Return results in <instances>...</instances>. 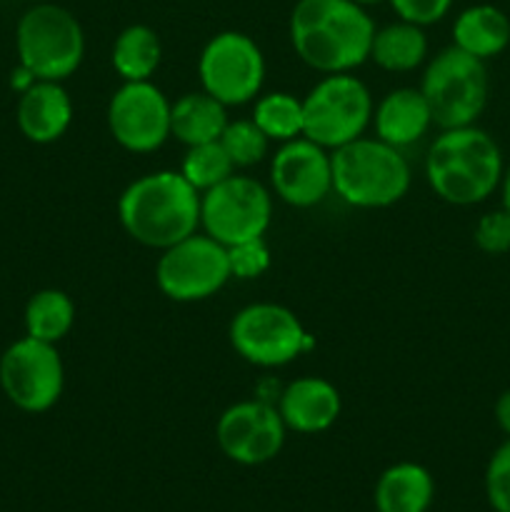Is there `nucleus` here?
Here are the masks:
<instances>
[{
	"label": "nucleus",
	"instance_id": "aec40b11",
	"mask_svg": "<svg viewBox=\"0 0 510 512\" xmlns=\"http://www.w3.org/2000/svg\"><path fill=\"white\" fill-rule=\"evenodd\" d=\"M228 123V105L215 100L205 90L183 93L170 103V138L183 143L185 148L220 140Z\"/></svg>",
	"mask_w": 510,
	"mask_h": 512
},
{
	"label": "nucleus",
	"instance_id": "4468645a",
	"mask_svg": "<svg viewBox=\"0 0 510 512\" xmlns=\"http://www.w3.org/2000/svg\"><path fill=\"white\" fill-rule=\"evenodd\" d=\"M285 433L288 428L278 408L258 398L228 405L215 423L220 453L238 465H265L278 458Z\"/></svg>",
	"mask_w": 510,
	"mask_h": 512
},
{
	"label": "nucleus",
	"instance_id": "1a4fd4ad",
	"mask_svg": "<svg viewBox=\"0 0 510 512\" xmlns=\"http://www.w3.org/2000/svg\"><path fill=\"white\" fill-rule=\"evenodd\" d=\"M273 223V193L250 175L233 173L200 193V228L220 245L265 238Z\"/></svg>",
	"mask_w": 510,
	"mask_h": 512
},
{
	"label": "nucleus",
	"instance_id": "ddd939ff",
	"mask_svg": "<svg viewBox=\"0 0 510 512\" xmlns=\"http://www.w3.org/2000/svg\"><path fill=\"white\" fill-rule=\"evenodd\" d=\"M170 103L153 80L123 83L110 95L105 123L123 150L155 153L170 138Z\"/></svg>",
	"mask_w": 510,
	"mask_h": 512
},
{
	"label": "nucleus",
	"instance_id": "0eeeda50",
	"mask_svg": "<svg viewBox=\"0 0 510 512\" xmlns=\"http://www.w3.org/2000/svg\"><path fill=\"white\" fill-rule=\"evenodd\" d=\"M373 110V95L358 75H323L303 98V135L335 150L365 135L373 123Z\"/></svg>",
	"mask_w": 510,
	"mask_h": 512
},
{
	"label": "nucleus",
	"instance_id": "5701e85b",
	"mask_svg": "<svg viewBox=\"0 0 510 512\" xmlns=\"http://www.w3.org/2000/svg\"><path fill=\"white\" fill-rule=\"evenodd\" d=\"M163 63V43L150 25L133 23L123 28L110 50V65L123 83L150 80Z\"/></svg>",
	"mask_w": 510,
	"mask_h": 512
},
{
	"label": "nucleus",
	"instance_id": "a211bd4d",
	"mask_svg": "<svg viewBox=\"0 0 510 512\" xmlns=\"http://www.w3.org/2000/svg\"><path fill=\"white\" fill-rule=\"evenodd\" d=\"M370 125L375 138L403 150L423 140L435 123L420 88H395L375 103Z\"/></svg>",
	"mask_w": 510,
	"mask_h": 512
},
{
	"label": "nucleus",
	"instance_id": "412c9836",
	"mask_svg": "<svg viewBox=\"0 0 510 512\" xmlns=\"http://www.w3.org/2000/svg\"><path fill=\"white\" fill-rule=\"evenodd\" d=\"M435 498V480L418 463H395L383 470L375 483L378 512H428Z\"/></svg>",
	"mask_w": 510,
	"mask_h": 512
},
{
	"label": "nucleus",
	"instance_id": "2f4dec72",
	"mask_svg": "<svg viewBox=\"0 0 510 512\" xmlns=\"http://www.w3.org/2000/svg\"><path fill=\"white\" fill-rule=\"evenodd\" d=\"M493 415H495V423H498L500 433L510 440V388L503 390V393L498 395V400H495V405H493Z\"/></svg>",
	"mask_w": 510,
	"mask_h": 512
},
{
	"label": "nucleus",
	"instance_id": "72a5a7b5",
	"mask_svg": "<svg viewBox=\"0 0 510 512\" xmlns=\"http://www.w3.org/2000/svg\"><path fill=\"white\" fill-rule=\"evenodd\" d=\"M498 193H500V208H505L510 213V160H505L503 175H500Z\"/></svg>",
	"mask_w": 510,
	"mask_h": 512
},
{
	"label": "nucleus",
	"instance_id": "dca6fc26",
	"mask_svg": "<svg viewBox=\"0 0 510 512\" xmlns=\"http://www.w3.org/2000/svg\"><path fill=\"white\" fill-rule=\"evenodd\" d=\"M285 428L298 435H318L333 428L343 410L340 390L320 375H303L283 385L275 403Z\"/></svg>",
	"mask_w": 510,
	"mask_h": 512
},
{
	"label": "nucleus",
	"instance_id": "4be33fe9",
	"mask_svg": "<svg viewBox=\"0 0 510 512\" xmlns=\"http://www.w3.org/2000/svg\"><path fill=\"white\" fill-rule=\"evenodd\" d=\"M370 60L385 73H410L428 60V35L420 25L408 20L375 28Z\"/></svg>",
	"mask_w": 510,
	"mask_h": 512
},
{
	"label": "nucleus",
	"instance_id": "f03ea898",
	"mask_svg": "<svg viewBox=\"0 0 510 512\" xmlns=\"http://www.w3.org/2000/svg\"><path fill=\"white\" fill-rule=\"evenodd\" d=\"M118 220L130 240L165 250L200 230V193L180 170H153L120 193Z\"/></svg>",
	"mask_w": 510,
	"mask_h": 512
},
{
	"label": "nucleus",
	"instance_id": "b1692460",
	"mask_svg": "<svg viewBox=\"0 0 510 512\" xmlns=\"http://www.w3.org/2000/svg\"><path fill=\"white\" fill-rule=\"evenodd\" d=\"M25 335L58 345L75 325V303L65 290L43 288L30 295L23 313Z\"/></svg>",
	"mask_w": 510,
	"mask_h": 512
},
{
	"label": "nucleus",
	"instance_id": "f704fd0d",
	"mask_svg": "<svg viewBox=\"0 0 510 512\" xmlns=\"http://www.w3.org/2000/svg\"><path fill=\"white\" fill-rule=\"evenodd\" d=\"M353 3L363 5V8H368V5H378V3H385V0H353Z\"/></svg>",
	"mask_w": 510,
	"mask_h": 512
},
{
	"label": "nucleus",
	"instance_id": "20e7f679",
	"mask_svg": "<svg viewBox=\"0 0 510 512\" xmlns=\"http://www.w3.org/2000/svg\"><path fill=\"white\" fill-rule=\"evenodd\" d=\"M333 193L358 210H383L400 203L413 183V170L403 150L380 138H360L330 150Z\"/></svg>",
	"mask_w": 510,
	"mask_h": 512
},
{
	"label": "nucleus",
	"instance_id": "6ab92c4d",
	"mask_svg": "<svg viewBox=\"0 0 510 512\" xmlns=\"http://www.w3.org/2000/svg\"><path fill=\"white\" fill-rule=\"evenodd\" d=\"M453 45L488 63L510 45V18L498 5H470L455 18Z\"/></svg>",
	"mask_w": 510,
	"mask_h": 512
},
{
	"label": "nucleus",
	"instance_id": "f8f14e48",
	"mask_svg": "<svg viewBox=\"0 0 510 512\" xmlns=\"http://www.w3.org/2000/svg\"><path fill=\"white\" fill-rule=\"evenodd\" d=\"M0 390L18 410L48 413L65 390V365L58 345L23 335L0 355Z\"/></svg>",
	"mask_w": 510,
	"mask_h": 512
},
{
	"label": "nucleus",
	"instance_id": "9d476101",
	"mask_svg": "<svg viewBox=\"0 0 510 512\" xmlns=\"http://www.w3.org/2000/svg\"><path fill=\"white\" fill-rule=\"evenodd\" d=\"M265 73L263 50L240 30H220L198 55L200 90L228 108L253 103L263 90Z\"/></svg>",
	"mask_w": 510,
	"mask_h": 512
},
{
	"label": "nucleus",
	"instance_id": "423d86ee",
	"mask_svg": "<svg viewBox=\"0 0 510 512\" xmlns=\"http://www.w3.org/2000/svg\"><path fill=\"white\" fill-rule=\"evenodd\" d=\"M15 53L38 80H68L85 58V30L75 13L55 3H38L15 25Z\"/></svg>",
	"mask_w": 510,
	"mask_h": 512
},
{
	"label": "nucleus",
	"instance_id": "f257e3e1",
	"mask_svg": "<svg viewBox=\"0 0 510 512\" xmlns=\"http://www.w3.org/2000/svg\"><path fill=\"white\" fill-rule=\"evenodd\" d=\"M290 45L323 75L353 73L370 60L375 20L353 0H298L288 20Z\"/></svg>",
	"mask_w": 510,
	"mask_h": 512
},
{
	"label": "nucleus",
	"instance_id": "cd10ccee",
	"mask_svg": "<svg viewBox=\"0 0 510 512\" xmlns=\"http://www.w3.org/2000/svg\"><path fill=\"white\" fill-rule=\"evenodd\" d=\"M485 498L495 512H510V440L490 455L485 468Z\"/></svg>",
	"mask_w": 510,
	"mask_h": 512
},
{
	"label": "nucleus",
	"instance_id": "473e14b6",
	"mask_svg": "<svg viewBox=\"0 0 510 512\" xmlns=\"http://www.w3.org/2000/svg\"><path fill=\"white\" fill-rule=\"evenodd\" d=\"M35 80H38V78H35V75L30 73V70L25 68V65L18 63V68H15L13 73H10V88H13L15 93L20 95V93H25V90H28L30 85L35 83Z\"/></svg>",
	"mask_w": 510,
	"mask_h": 512
},
{
	"label": "nucleus",
	"instance_id": "2eb2a0df",
	"mask_svg": "<svg viewBox=\"0 0 510 512\" xmlns=\"http://www.w3.org/2000/svg\"><path fill=\"white\" fill-rule=\"evenodd\" d=\"M270 188L290 208H315L333 195V158L330 150L300 138L280 143L270 160Z\"/></svg>",
	"mask_w": 510,
	"mask_h": 512
},
{
	"label": "nucleus",
	"instance_id": "c756f323",
	"mask_svg": "<svg viewBox=\"0 0 510 512\" xmlns=\"http://www.w3.org/2000/svg\"><path fill=\"white\" fill-rule=\"evenodd\" d=\"M475 248L485 255L510 253V213L505 208L480 215L473 230Z\"/></svg>",
	"mask_w": 510,
	"mask_h": 512
},
{
	"label": "nucleus",
	"instance_id": "39448f33",
	"mask_svg": "<svg viewBox=\"0 0 510 512\" xmlns=\"http://www.w3.org/2000/svg\"><path fill=\"white\" fill-rule=\"evenodd\" d=\"M438 130L475 125L488 108L490 78L485 60L448 45L428 60L420 78Z\"/></svg>",
	"mask_w": 510,
	"mask_h": 512
},
{
	"label": "nucleus",
	"instance_id": "a878e982",
	"mask_svg": "<svg viewBox=\"0 0 510 512\" xmlns=\"http://www.w3.org/2000/svg\"><path fill=\"white\" fill-rule=\"evenodd\" d=\"M233 173L235 165L233 160L228 158L223 145H220V140L190 145L183 155V163H180V175H183L198 193L215 188V185L223 183V180L230 178Z\"/></svg>",
	"mask_w": 510,
	"mask_h": 512
},
{
	"label": "nucleus",
	"instance_id": "f3484780",
	"mask_svg": "<svg viewBox=\"0 0 510 512\" xmlns=\"http://www.w3.org/2000/svg\"><path fill=\"white\" fill-rule=\"evenodd\" d=\"M75 118L73 98L58 80H35L18 95L15 123L25 140L35 145H50L63 138Z\"/></svg>",
	"mask_w": 510,
	"mask_h": 512
},
{
	"label": "nucleus",
	"instance_id": "7ed1b4c3",
	"mask_svg": "<svg viewBox=\"0 0 510 512\" xmlns=\"http://www.w3.org/2000/svg\"><path fill=\"white\" fill-rule=\"evenodd\" d=\"M505 158L498 140L475 125L440 130L425 155V180L435 198L458 208L480 205L498 193Z\"/></svg>",
	"mask_w": 510,
	"mask_h": 512
},
{
	"label": "nucleus",
	"instance_id": "393cba45",
	"mask_svg": "<svg viewBox=\"0 0 510 512\" xmlns=\"http://www.w3.org/2000/svg\"><path fill=\"white\" fill-rule=\"evenodd\" d=\"M253 123L270 143H288L303 135V98L285 90L263 93L253 100Z\"/></svg>",
	"mask_w": 510,
	"mask_h": 512
},
{
	"label": "nucleus",
	"instance_id": "7c9ffc66",
	"mask_svg": "<svg viewBox=\"0 0 510 512\" xmlns=\"http://www.w3.org/2000/svg\"><path fill=\"white\" fill-rule=\"evenodd\" d=\"M388 3L400 20H408L420 28L440 23L453 8V0H388Z\"/></svg>",
	"mask_w": 510,
	"mask_h": 512
},
{
	"label": "nucleus",
	"instance_id": "bb28decb",
	"mask_svg": "<svg viewBox=\"0 0 510 512\" xmlns=\"http://www.w3.org/2000/svg\"><path fill=\"white\" fill-rule=\"evenodd\" d=\"M220 145L225 148L228 158L233 160L235 170L253 168V165L263 163L270 150V140L253 123V118L230 120L225 125L223 135H220Z\"/></svg>",
	"mask_w": 510,
	"mask_h": 512
},
{
	"label": "nucleus",
	"instance_id": "6e6552de",
	"mask_svg": "<svg viewBox=\"0 0 510 512\" xmlns=\"http://www.w3.org/2000/svg\"><path fill=\"white\" fill-rule=\"evenodd\" d=\"M228 340L245 363L263 370L285 368L313 348V338L290 308L250 303L233 315Z\"/></svg>",
	"mask_w": 510,
	"mask_h": 512
},
{
	"label": "nucleus",
	"instance_id": "c85d7f7f",
	"mask_svg": "<svg viewBox=\"0 0 510 512\" xmlns=\"http://www.w3.org/2000/svg\"><path fill=\"white\" fill-rule=\"evenodd\" d=\"M230 275L238 280H255L268 273L270 248L265 238L245 240V243L230 245L228 248Z\"/></svg>",
	"mask_w": 510,
	"mask_h": 512
},
{
	"label": "nucleus",
	"instance_id": "9b49d317",
	"mask_svg": "<svg viewBox=\"0 0 510 512\" xmlns=\"http://www.w3.org/2000/svg\"><path fill=\"white\" fill-rule=\"evenodd\" d=\"M228 248L205 233H193L160 250L155 263L158 290L173 303H200L228 285Z\"/></svg>",
	"mask_w": 510,
	"mask_h": 512
}]
</instances>
